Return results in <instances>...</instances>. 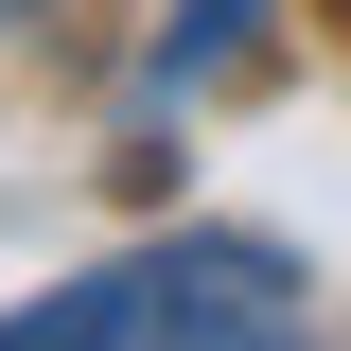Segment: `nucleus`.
<instances>
[{
  "instance_id": "1",
  "label": "nucleus",
  "mask_w": 351,
  "mask_h": 351,
  "mask_svg": "<svg viewBox=\"0 0 351 351\" xmlns=\"http://www.w3.org/2000/svg\"><path fill=\"white\" fill-rule=\"evenodd\" d=\"M263 334H299V263L246 246V228L123 246V263H88V281L0 316V351H263Z\"/></svg>"
},
{
  "instance_id": "3",
  "label": "nucleus",
  "mask_w": 351,
  "mask_h": 351,
  "mask_svg": "<svg viewBox=\"0 0 351 351\" xmlns=\"http://www.w3.org/2000/svg\"><path fill=\"white\" fill-rule=\"evenodd\" d=\"M0 18H36V0H0Z\"/></svg>"
},
{
  "instance_id": "2",
  "label": "nucleus",
  "mask_w": 351,
  "mask_h": 351,
  "mask_svg": "<svg viewBox=\"0 0 351 351\" xmlns=\"http://www.w3.org/2000/svg\"><path fill=\"white\" fill-rule=\"evenodd\" d=\"M246 18H263V0H176V36L141 53V106H176V88H211L228 53H246Z\"/></svg>"
}]
</instances>
